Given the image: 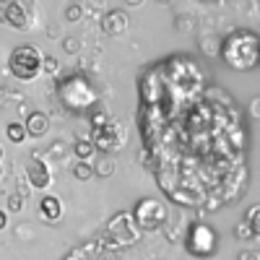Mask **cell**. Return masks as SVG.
Listing matches in <instances>:
<instances>
[{"label": "cell", "mask_w": 260, "mask_h": 260, "mask_svg": "<svg viewBox=\"0 0 260 260\" xmlns=\"http://www.w3.org/2000/svg\"><path fill=\"white\" fill-rule=\"evenodd\" d=\"M257 47L260 39L250 29H237L221 42V60L232 71H255L257 68Z\"/></svg>", "instance_id": "cell-1"}, {"label": "cell", "mask_w": 260, "mask_h": 260, "mask_svg": "<svg viewBox=\"0 0 260 260\" xmlns=\"http://www.w3.org/2000/svg\"><path fill=\"white\" fill-rule=\"evenodd\" d=\"M57 96L65 110H73V112H83L96 104V89L83 76H68L57 86Z\"/></svg>", "instance_id": "cell-2"}, {"label": "cell", "mask_w": 260, "mask_h": 260, "mask_svg": "<svg viewBox=\"0 0 260 260\" xmlns=\"http://www.w3.org/2000/svg\"><path fill=\"white\" fill-rule=\"evenodd\" d=\"M8 71L21 78V81H31L39 76L42 71V52L34 47V45H21L11 52L8 57Z\"/></svg>", "instance_id": "cell-3"}, {"label": "cell", "mask_w": 260, "mask_h": 260, "mask_svg": "<svg viewBox=\"0 0 260 260\" xmlns=\"http://www.w3.org/2000/svg\"><path fill=\"white\" fill-rule=\"evenodd\" d=\"M130 213H133V221L141 232H156L167 221V208L156 198H141Z\"/></svg>", "instance_id": "cell-4"}, {"label": "cell", "mask_w": 260, "mask_h": 260, "mask_svg": "<svg viewBox=\"0 0 260 260\" xmlns=\"http://www.w3.org/2000/svg\"><path fill=\"white\" fill-rule=\"evenodd\" d=\"M216 242H219V237H216V232L208 226V224H195L187 234V250L192 255H201V257H208L216 252Z\"/></svg>", "instance_id": "cell-5"}, {"label": "cell", "mask_w": 260, "mask_h": 260, "mask_svg": "<svg viewBox=\"0 0 260 260\" xmlns=\"http://www.w3.org/2000/svg\"><path fill=\"white\" fill-rule=\"evenodd\" d=\"M107 229H110V234L115 237V245H130V242H136L138 234H141V229L136 226L133 213H130V211L117 213L115 219L107 224Z\"/></svg>", "instance_id": "cell-6"}, {"label": "cell", "mask_w": 260, "mask_h": 260, "mask_svg": "<svg viewBox=\"0 0 260 260\" xmlns=\"http://www.w3.org/2000/svg\"><path fill=\"white\" fill-rule=\"evenodd\" d=\"M0 21H3L6 26H13V29H21V31L29 26L26 8L21 6L18 0H3V3H0Z\"/></svg>", "instance_id": "cell-7"}, {"label": "cell", "mask_w": 260, "mask_h": 260, "mask_svg": "<svg viewBox=\"0 0 260 260\" xmlns=\"http://www.w3.org/2000/svg\"><path fill=\"white\" fill-rule=\"evenodd\" d=\"M26 177H29L31 187L42 190V187H47L52 182V172H50V167L42 161V159H31L29 167H26Z\"/></svg>", "instance_id": "cell-8"}, {"label": "cell", "mask_w": 260, "mask_h": 260, "mask_svg": "<svg viewBox=\"0 0 260 260\" xmlns=\"http://www.w3.org/2000/svg\"><path fill=\"white\" fill-rule=\"evenodd\" d=\"M115 133H117V125L115 122H110L107 120L104 125H99V127H94V148H99V151H110V148H117L115 143H117V138H115Z\"/></svg>", "instance_id": "cell-9"}, {"label": "cell", "mask_w": 260, "mask_h": 260, "mask_svg": "<svg viewBox=\"0 0 260 260\" xmlns=\"http://www.w3.org/2000/svg\"><path fill=\"white\" fill-rule=\"evenodd\" d=\"M24 130H26V136L31 138H42V136H47V130H50V117L45 112H31L24 122Z\"/></svg>", "instance_id": "cell-10"}, {"label": "cell", "mask_w": 260, "mask_h": 260, "mask_svg": "<svg viewBox=\"0 0 260 260\" xmlns=\"http://www.w3.org/2000/svg\"><path fill=\"white\" fill-rule=\"evenodd\" d=\"M102 26H104V31L110 34V37H117V34L127 31V16L122 11H110V13L104 16Z\"/></svg>", "instance_id": "cell-11"}, {"label": "cell", "mask_w": 260, "mask_h": 260, "mask_svg": "<svg viewBox=\"0 0 260 260\" xmlns=\"http://www.w3.org/2000/svg\"><path fill=\"white\" fill-rule=\"evenodd\" d=\"M42 208V216H45L47 221H57L60 219V213H62V206H60V198H55V195H45L39 203Z\"/></svg>", "instance_id": "cell-12"}, {"label": "cell", "mask_w": 260, "mask_h": 260, "mask_svg": "<svg viewBox=\"0 0 260 260\" xmlns=\"http://www.w3.org/2000/svg\"><path fill=\"white\" fill-rule=\"evenodd\" d=\"M73 177L76 180H81V182H89L91 177H94V167L86 161V159H81L76 167H73Z\"/></svg>", "instance_id": "cell-13"}, {"label": "cell", "mask_w": 260, "mask_h": 260, "mask_svg": "<svg viewBox=\"0 0 260 260\" xmlns=\"http://www.w3.org/2000/svg\"><path fill=\"white\" fill-rule=\"evenodd\" d=\"M73 151H76V156H78V159H91L96 148H94L91 141H78V143L73 146Z\"/></svg>", "instance_id": "cell-14"}, {"label": "cell", "mask_w": 260, "mask_h": 260, "mask_svg": "<svg viewBox=\"0 0 260 260\" xmlns=\"http://www.w3.org/2000/svg\"><path fill=\"white\" fill-rule=\"evenodd\" d=\"M6 133H8V138L13 141V143H21L26 138V130H24V125L21 122H11L8 127H6Z\"/></svg>", "instance_id": "cell-15"}, {"label": "cell", "mask_w": 260, "mask_h": 260, "mask_svg": "<svg viewBox=\"0 0 260 260\" xmlns=\"http://www.w3.org/2000/svg\"><path fill=\"white\" fill-rule=\"evenodd\" d=\"M257 213H260V206L255 203V206H250V211H247V216H245V221H247V226L260 237V221H257Z\"/></svg>", "instance_id": "cell-16"}, {"label": "cell", "mask_w": 260, "mask_h": 260, "mask_svg": "<svg viewBox=\"0 0 260 260\" xmlns=\"http://www.w3.org/2000/svg\"><path fill=\"white\" fill-rule=\"evenodd\" d=\"M94 175H99V177H110V175H112V161H110V156H102V159L96 161Z\"/></svg>", "instance_id": "cell-17"}, {"label": "cell", "mask_w": 260, "mask_h": 260, "mask_svg": "<svg viewBox=\"0 0 260 260\" xmlns=\"http://www.w3.org/2000/svg\"><path fill=\"white\" fill-rule=\"evenodd\" d=\"M234 237L237 240H257V234L247 226V221H240L237 224V229H234Z\"/></svg>", "instance_id": "cell-18"}, {"label": "cell", "mask_w": 260, "mask_h": 260, "mask_svg": "<svg viewBox=\"0 0 260 260\" xmlns=\"http://www.w3.org/2000/svg\"><path fill=\"white\" fill-rule=\"evenodd\" d=\"M57 68H60V62L55 57H42V71H47L52 76V73H57Z\"/></svg>", "instance_id": "cell-19"}, {"label": "cell", "mask_w": 260, "mask_h": 260, "mask_svg": "<svg viewBox=\"0 0 260 260\" xmlns=\"http://www.w3.org/2000/svg\"><path fill=\"white\" fill-rule=\"evenodd\" d=\"M65 18H68V21H78L81 18V6H68V8H65Z\"/></svg>", "instance_id": "cell-20"}, {"label": "cell", "mask_w": 260, "mask_h": 260, "mask_svg": "<svg viewBox=\"0 0 260 260\" xmlns=\"http://www.w3.org/2000/svg\"><path fill=\"white\" fill-rule=\"evenodd\" d=\"M8 208H11L13 213H16V211H21V195H18V192H13V195H11V201H8Z\"/></svg>", "instance_id": "cell-21"}, {"label": "cell", "mask_w": 260, "mask_h": 260, "mask_svg": "<svg viewBox=\"0 0 260 260\" xmlns=\"http://www.w3.org/2000/svg\"><path fill=\"white\" fill-rule=\"evenodd\" d=\"M62 47H65V52H71V55H73V52H78V42H76V39H65V42H62Z\"/></svg>", "instance_id": "cell-22"}, {"label": "cell", "mask_w": 260, "mask_h": 260, "mask_svg": "<svg viewBox=\"0 0 260 260\" xmlns=\"http://www.w3.org/2000/svg\"><path fill=\"white\" fill-rule=\"evenodd\" d=\"M237 260H260V255L255 252V250H245L240 257H237Z\"/></svg>", "instance_id": "cell-23"}, {"label": "cell", "mask_w": 260, "mask_h": 260, "mask_svg": "<svg viewBox=\"0 0 260 260\" xmlns=\"http://www.w3.org/2000/svg\"><path fill=\"white\" fill-rule=\"evenodd\" d=\"M0 229H6V213L0 211Z\"/></svg>", "instance_id": "cell-24"}, {"label": "cell", "mask_w": 260, "mask_h": 260, "mask_svg": "<svg viewBox=\"0 0 260 260\" xmlns=\"http://www.w3.org/2000/svg\"><path fill=\"white\" fill-rule=\"evenodd\" d=\"M125 3H127V6H141L143 0H125Z\"/></svg>", "instance_id": "cell-25"}, {"label": "cell", "mask_w": 260, "mask_h": 260, "mask_svg": "<svg viewBox=\"0 0 260 260\" xmlns=\"http://www.w3.org/2000/svg\"><path fill=\"white\" fill-rule=\"evenodd\" d=\"M203 3H219V0H203Z\"/></svg>", "instance_id": "cell-26"}, {"label": "cell", "mask_w": 260, "mask_h": 260, "mask_svg": "<svg viewBox=\"0 0 260 260\" xmlns=\"http://www.w3.org/2000/svg\"><path fill=\"white\" fill-rule=\"evenodd\" d=\"M0 175H3V167H0Z\"/></svg>", "instance_id": "cell-27"}, {"label": "cell", "mask_w": 260, "mask_h": 260, "mask_svg": "<svg viewBox=\"0 0 260 260\" xmlns=\"http://www.w3.org/2000/svg\"><path fill=\"white\" fill-rule=\"evenodd\" d=\"M0 156H3V148H0Z\"/></svg>", "instance_id": "cell-28"}]
</instances>
